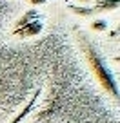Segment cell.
<instances>
[{
	"instance_id": "cell-6",
	"label": "cell",
	"mask_w": 120,
	"mask_h": 123,
	"mask_svg": "<svg viewBox=\"0 0 120 123\" xmlns=\"http://www.w3.org/2000/svg\"><path fill=\"white\" fill-rule=\"evenodd\" d=\"M91 29L97 31V33H104L106 29H107V22H106L104 18H97L91 22Z\"/></svg>"
},
{
	"instance_id": "cell-7",
	"label": "cell",
	"mask_w": 120,
	"mask_h": 123,
	"mask_svg": "<svg viewBox=\"0 0 120 123\" xmlns=\"http://www.w3.org/2000/svg\"><path fill=\"white\" fill-rule=\"evenodd\" d=\"M27 2H29L31 6H42V4H46L47 0H27Z\"/></svg>"
},
{
	"instance_id": "cell-4",
	"label": "cell",
	"mask_w": 120,
	"mask_h": 123,
	"mask_svg": "<svg viewBox=\"0 0 120 123\" xmlns=\"http://www.w3.org/2000/svg\"><path fill=\"white\" fill-rule=\"evenodd\" d=\"M118 2L120 0H98V2H95L93 9L97 13H100V11H115V9L118 7Z\"/></svg>"
},
{
	"instance_id": "cell-1",
	"label": "cell",
	"mask_w": 120,
	"mask_h": 123,
	"mask_svg": "<svg viewBox=\"0 0 120 123\" xmlns=\"http://www.w3.org/2000/svg\"><path fill=\"white\" fill-rule=\"evenodd\" d=\"M78 43H80L82 53H84L85 60H87V63H89V69L93 71V74L98 80L100 87L104 89L106 92H109L113 98H118L116 81H115V78H113L111 71H109L107 65H106V62H104V58H102L100 51L89 42V40L85 38V35H82V33H78Z\"/></svg>"
},
{
	"instance_id": "cell-5",
	"label": "cell",
	"mask_w": 120,
	"mask_h": 123,
	"mask_svg": "<svg viewBox=\"0 0 120 123\" xmlns=\"http://www.w3.org/2000/svg\"><path fill=\"white\" fill-rule=\"evenodd\" d=\"M67 7L73 15H78V16H93L97 13L93 7H80V6H67Z\"/></svg>"
},
{
	"instance_id": "cell-3",
	"label": "cell",
	"mask_w": 120,
	"mask_h": 123,
	"mask_svg": "<svg viewBox=\"0 0 120 123\" xmlns=\"http://www.w3.org/2000/svg\"><path fill=\"white\" fill-rule=\"evenodd\" d=\"M40 92H42V89H36V91H35V94H33V98H31V100H29V101L26 103V107H24L22 111H20L18 114L15 116V118H11V121H9V123H20V121H22V119L26 118L27 114H29V111H31V109L35 107V103H36V98L40 96Z\"/></svg>"
},
{
	"instance_id": "cell-2",
	"label": "cell",
	"mask_w": 120,
	"mask_h": 123,
	"mask_svg": "<svg viewBox=\"0 0 120 123\" xmlns=\"http://www.w3.org/2000/svg\"><path fill=\"white\" fill-rule=\"evenodd\" d=\"M44 31V20L36 9H29L26 11L15 24V29H13V35L18 36L22 40L33 38V36H38Z\"/></svg>"
},
{
	"instance_id": "cell-8",
	"label": "cell",
	"mask_w": 120,
	"mask_h": 123,
	"mask_svg": "<svg viewBox=\"0 0 120 123\" xmlns=\"http://www.w3.org/2000/svg\"><path fill=\"white\" fill-rule=\"evenodd\" d=\"M80 2H84V4H89V2H98V0H80Z\"/></svg>"
}]
</instances>
